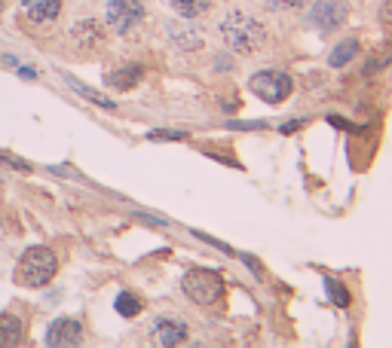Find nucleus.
<instances>
[{
    "instance_id": "f257e3e1",
    "label": "nucleus",
    "mask_w": 392,
    "mask_h": 348,
    "mask_svg": "<svg viewBox=\"0 0 392 348\" xmlns=\"http://www.w3.org/2000/svg\"><path fill=\"white\" fill-rule=\"evenodd\" d=\"M218 37L233 55H255L270 40V28L245 10H227L218 22Z\"/></svg>"
},
{
    "instance_id": "f03ea898",
    "label": "nucleus",
    "mask_w": 392,
    "mask_h": 348,
    "mask_svg": "<svg viewBox=\"0 0 392 348\" xmlns=\"http://www.w3.org/2000/svg\"><path fill=\"white\" fill-rule=\"evenodd\" d=\"M58 272V257L53 248L37 244L22 253L19 266H15V281L22 287H46Z\"/></svg>"
},
{
    "instance_id": "7ed1b4c3",
    "label": "nucleus",
    "mask_w": 392,
    "mask_h": 348,
    "mask_svg": "<svg viewBox=\"0 0 392 348\" xmlns=\"http://www.w3.org/2000/svg\"><path fill=\"white\" fill-rule=\"evenodd\" d=\"M147 19V10L141 0H107V10H104V22L107 28L120 37H129L135 34Z\"/></svg>"
},
{
    "instance_id": "20e7f679",
    "label": "nucleus",
    "mask_w": 392,
    "mask_h": 348,
    "mask_svg": "<svg viewBox=\"0 0 392 348\" xmlns=\"http://www.w3.org/2000/svg\"><path fill=\"white\" fill-rule=\"evenodd\" d=\"M181 287H184L187 300L196 305H215L224 293V278L212 269H190V272L181 278Z\"/></svg>"
},
{
    "instance_id": "39448f33",
    "label": "nucleus",
    "mask_w": 392,
    "mask_h": 348,
    "mask_svg": "<svg viewBox=\"0 0 392 348\" xmlns=\"http://www.w3.org/2000/svg\"><path fill=\"white\" fill-rule=\"evenodd\" d=\"M248 89H252L261 101H266V104H282V101L291 95L295 83H291V76L282 71H261L248 80Z\"/></svg>"
},
{
    "instance_id": "423d86ee",
    "label": "nucleus",
    "mask_w": 392,
    "mask_h": 348,
    "mask_svg": "<svg viewBox=\"0 0 392 348\" xmlns=\"http://www.w3.org/2000/svg\"><path fill=\"white\" fill-rule=\"evenodd\" d=\"M346 15H349L346 0H313L310 4V25L322 34L337 31L346 22Z\"/></svg>"
},
{
    "instance_id": "0eeeda50",
    "label": "nucleus",
    "mask_w": 392,
    "mask_h": 348,
    "mask_svg": "<svg viewBox=\"0 0 392 348\" xmlns=\"http://www.w3.org/2000/svg\"><path fill=\"white\" fill-rule=\"evenodd\" d=\"M104 28L95 19H83L71 28V43L77 53H95V49L104 46Z\"/></svg>"
},
{
    "instance_id": "6e6552de",
    "label": "nucleus",
    "mask_w": 392,
    "mask_h": 348,
    "mask_svg": "<svg viewBox=\"0 0 392 348\" xmlns=\"http://www.w3.org/2000/svg\"><path fill=\"white\" fill-rule=\"evenodd\" d=\"M83 342V324L80 321H74V318H58V321H53L49 324V330H46V345H53V348H58V345H80Z\"/></svg>"
},
{
    "instance_id": "1a4fd4ad",
    "label": "nucleus",
    "mask_w": 392,
    "mask_h": 348,
    "mask_svg": "<svg viewBox=\"0 0 392 348\" xmlns=\"http://www.w3.org/2000/svg\"><path fill=\"white\" fill-rule=\"evenodd\" d=\"M150 333H154V339L160 345H181V342H187L190 327L181 318H156Z\"/></svg>"
},
{
    "instance_id": "9d476101",
    "label": "nucleus",
    "mask_w": 392,
    "mask_h": 348,
    "mask_svg": "<svg viewBox=\"0 0 392 348\" xmlns=\"http://www.w3.org/2000/svg\"><path fill=\"white\" fill-rule=\"evenodd\" d=\"M22 10L31 22L53 25L62 15V0H22Z\"/></svg>"
},
{
    "instance_id": "9b49d317",
    "label": "nucleus",
    "mask_w": 392,
    "mask_h": 348,
    "mask_svg": "<svg viewBox=\"0 0 392 348\" xmlns=\"http://www.w3.org/2000/svg\"><path fill=\"white\" fill-rule=\"evenodd\" d=\"M141 76H144V67H141V64H120L116 71H107L104 74V83L111 89L129 92V89H135L138 83H141Z\"/></svg>"
},
{
    "instance_id": "f8f14e48",
    "label": "nucleus",
    "mask_w": 392,
    "mask_h": 348,
    "mask_svg": "<svg viewBox=\"0 0 392 348\" xmlns=\"http://www.w3.org/2000/svg\"><path fill=\"white\" fill-rule=\"evenodd\" d=\"M22 333H25V318L15 315V312H4V315H0V348L19 345Z\"/></svg>"
},
{
    "instance_id": "ddd939ff",
    "label": "nucleus",
    "mask_w": 392,
    "mask_h": 348,
    "mask_svg": "<svg viewBox=\"0 0 392 348\" xmlns=\"http://www.w3.org/2000/svg\"><path fill=\"white\" fill-rule=\"evenodd\" d=\"M169 6H172V13L178 15V19L196 22V19H203V15L212 13L215 0H169Z\"/></svg>"
},
{
    "instance_id": "4468645a",
    "label": "nucleus",
    "mask_w": 392,
    "mask_h": 348,
    "mask_svg": "<svg viewBox=\"0 0 392 348\" xmlns=\"http://www.w3.org/2000/svg\"><path fill=\"white\" fill-rule=\"evenodd\" d=\"M169 37H172V43L178 46V49H203L205 46V40H203V34L194 31V28H184L181 22H172L169 25Z\"/></svg>"
},
{
    "instance_id": "2eb2a0df",
    "label": "nucleus",
    "mask_w": 392,
    "mask_h": 348,
    "mask_svg": "<svg viewBox=\"0 0 392 348\" xmlns=\"http://www.w3.org/2000/svg\"><path fill=\"white\" fill-rule=\"evenodd\" d=\"M356 55H358V40H356V37H346V40H340V43L331 49L328 64H331V67H344V64L353 62Z\"/></svg>"
},
{
    "instance_id": "dca6fc26",
    "label": "nucleus",
    "mask_w": 392,
    "mask_h": 348,
    "mask_svg": "<svg viewBox=\"0 0 392 348\" xmlns=\"http://www.w3.org/2000/svg\"><path fill=\"white\" fill-rule=\"evenodd\" d=\"M62 80L65 83H68V86L74 89V92H77V95L80 98H89V101H93V104H98V107H104V110H114L116 104H114V101L111 98H104V95H98V92H93V89H89V86H83V83L80 80H74V76H68V74H65L62 76Z\"/></svg>"
},
{
    "instance_id": "f3484780",
    "label": "nucleus",
    "mask_w": 392,
    "mask_h": 348,
    "mask_svg": "<svg viewBox=\"0 0 392 348\" xmlns=\"http://www.w3.org/2000/svg\"><path fill=\"white\" fill-rule=\"evenodd\" d=\"M114 309L120 312L123 318H135L138 312H141V300L135 293H129V291H123L120 296H116V302H114Z\"/></svg>"
},
{
    "instance_id": "a211bd4d",
    "label": "nucleus",
    "mask_w": 392,
    "mask_h": 348,
    "mask_svg": "<svg viewBox=\"0 0 392 348\" xmlns=\"http://www.w3.org/2000/svg\"><path fill=\"white\" fill-rule=\"evenodd\" d=\"M261 4H264V10H270V13H300L310 0H261Z\"/></svg>"
},
{
    "instance_id": "6ab92c4d",
    "label": "nucleus",
    "mask_w": 392,
    "mask_h": 348,
    "mask_svg": "<svg viewBox=\"0 0 392 348\" xmlns=\"http://www.w3.org/2000/svg\"><path fill=\"white\" fill-rule=\"evenodd\" d=\"M325 291H328V296H331V302L337 305V309H346L349 305V293L344 291V287H340L334 278H325Z\"/></svg>"
},
{
    "instance_id": "aec40b11",
    "label": "nucleus",
    "mask_w": 392,
    "mask_h": 348,
    "mask_svg": "<svg viewBox=\"0 0 392 348\" xmlns=\"http://www.w3.org/2000/svg\"><path fill=\"white\" fill-rule=\"evenodd\" d=\"M0 162L10 165V168H19V172H31V165L25 162V159H19V156H13V153H0Z\"/></svg>"
},
{
    "instance_id": "412c9836",
    "label": "nucleus",
    "mask_w": 392,
    "mask_h": 348,
    "mask_svg": "<svg viewBox=\"0 0 392 348\" xmlns=\"http://www.w3.org/2000/svg\"><path fill=\"white\" fill-rule=\"evenodd\" d=\"M181 132H150V141H181Z\"/></svg>"
},
{
    "instance_id": "4be33fe9",
    "label": "nucleus",
    "mask_w": 392,
    "mask_h": 348,
    "mask_svg": "<svg viewBox=\"0 0 392 348\" xmlns=\"http://www.w3.org/2000/svg\"><path fill=\"white\" fill-rule=\"evenodd\" d=\"M377 15H380V22H383V25H392V0H383Z\"/></svg>"
},
{
    "instance_id": "5701e85b",
    "label": "nucleus",
    "mask_w": 392,
    "mask_h": 348,
    "mask_svg": "<svg viewBox=\"0 0 392 348\" xmlns=\"http://www.w3.org/2000/svg\"><path fill=\"white\" fill-rule=\"evenodd\" d=\"M230 129H264V123H230Z\"/></svg>"
},
{
    "instance_id": "b1692460",
    "label": "nucleus",
    "mask_w": 392,
    "mask_h": 348,
    "mask_svg": "<svg viewBox=\"0 0 392 348\" xmlns=\"http://www.w3.org/2000/svg\"><path fill=\"white\" fill-rule=\"evenodd\" d=\"M215 67H218V71H230V62H227V58H215Z\"/></svg>"
},
{
    "instance_id": "393cba45",
    "label": "nucleus",
    "mask_w": 392,
    "mask_h": 348,
    "mask_svg": "<svg viewBox=\"0 0 392 348\" xmlns=\"http://www.w3.org/2000/svg\"><path fill=\"white\" fill-rule=\"evenodd\" d=\"M19 74L25 76V80H34L37 76V71H31V67H19Z\"/></svg>"
},
{
    "instance_id": "a878e982",
    "label": "nucleus",
    "mask_w": 392,
    "mask_h": 348,
    "mask_svg": "<svg viewBox=\"0 0 392 348\" xmlns=\"http://www.w3.org/2000/svg\"><path fill=\"white\" fill-rule=\"evenodd\" d=\"M4 64H10V67H19V58H15V55H4Z\"/></svg>"
}]
</instances>
